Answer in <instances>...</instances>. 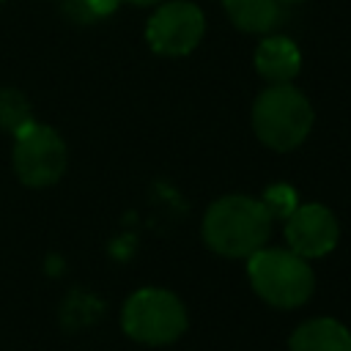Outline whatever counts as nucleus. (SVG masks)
<instances>
[{
	"mask_svg": "<svg viewBox=\"0 0 351 351\" xmlns=\"http://www.w3.org/2000/svg\"><path fill=\"white\" fill-rule=\"evenodd\" d=\"M121 0H63V14L74 22L90 25L104 16H110L118 8Z\"/></svg>",
	"mask_w": 351,
	"mask_h": 351,
	"instance_id": "nucleus-12",
	"label": "nucleus"
},
{
	"mask_svg": "<svg viewBox=\"0 0 351 351\" xmlns=\"http://www.w3.org/2000/svg\"><path fill=\"white\" fill-rule=\"evenodd\" d=\"M66 143L44 123L30 121L14 134V170L27 186H49L66 170Z\"/></svg>",
	"mask_w": 351,
	"mask_h": 351,
	"instance_id": "nucleus-5",
	"label": "nucleus"
},
{
	"mask_svg": "<svg viewBox=\"0 0 351 351\" xmlns=\"http://www.w3.org/2000/svg\"><path fill=\"white\" fill-rule=\"evenodd\" d=\"M206 33L203 11L189 0H170L159 5L145 22V41L156 55L181 58L189 55Z\"/></svg>",
	"mask_w": 351,
	"mask_h": 351,
	"instance_id": "nucleus-6",
	"label": "nucleus"
},
{
	"mask_svg": "<svg viewBox=\"0 0 351 351\" xmlns=\"http://www.w3.org/2000/svg\"><path fill=\"white\" fill-rule=\"evenodd\" d=\"M121 3H132V5H154L159 0H121Z\"/></svg>",
	"mask_w": 351,
	"mask_h": 351,
	"instance_id": "nucleus-14",
	"label": "nucleus"
},
{
	"mask_svg": "<svg viewBox=\"0 0 351 351\" xmlns=\"http://www.w3.org/2000/svg\"><path fill=\"white\" fill-rule=\"evenodd\" d=\"M280 3H302V0H280Z\"/></svg>",
	"mask_w": 351,
	"mask_h": 351,
	"instance_id": "nucleus-15",
	"label": "nucleus"
},
{
	"mask_svg": "<svg viewBox=\"0 0 351 351\" xmlns=\"http://www.w3.org/2000/svg\"><path fill=\"white\" fill-rule=\"evenodd\" d=\"M123 332L143 346H170L189 324L184 302L167 288H140L134 291L121 313Z\"/></svg>",
	"mask_w": 351,
	"mask_h": 351,
	"instance_id": "nucleus-4",
	"label": "nucleus"
},
{
	"mask_svg": "<svg viewBox=\"0 0 351 351\" xmlns=\"http://www.w3.org/2000/svg\"><path fill=\"white\" fill-rule=\"evenodd\" d=\"M288 351H351V332L335 318H310L293 329Z\"/></svg>",
	"mask_w": 351,
	"mask_h": 351,
	"instance_id": "nucleus-9",
	"label": "nucleus"
},
{
	"mask_svg": "<svg viewBox=\"0 0 351 351\" xmlns=\"http://www.w3.org/2000/svg\"><path fill=\"white\" fill-rule=\"evenodd\" d=\"M302 69V52L288 36H263L255 47V71L269 82H291Z\"/></svg>",
	"mask_w": 351,
	"mask_h": 351,
	"instance_id": "nucleus-8",
	"label": "nucleus"
},
{
	"mask_svg": "<svg viewBox=\"0 0 351 351\" xmlns=\"http://www.w3.org/2000/svg\"><path fill=\"white\" fill-rule=\"evenodd\" d=\"M0 3H5V0H0Z\"/></svg>",
	"mask_w": 351,
	"mask_h": 351,
	"instance_id": "nucleus-16",
	"label": "nucleus"
},
{
	"mask_svg": "<svg viewBox=\"0 0 351 351\" xmlns=\"http://www.w3.org/2000/svg\"><path fill=\"white\" fill-rule=\"evenodd\" d=\"M247 277L252 291L277 310H296L315 291V274L307 258L282 247L255 250L247 258Z\"/></svg>",
	"mask_w": 351,
	"mask_h": 351,
	"instance_id": "nucleus-3",
	"label": "nucleus"
},
{
	"mask_svg": "<svg viewBox=\"0 0 351 351\" xmlns=\"http://www.w3.org/2000/svg\"><path fill=\"white\" fill-rule=\"evenodd\" d=\"M285 241L288 250L302 258H324L337 247L340 225L335 214L321 203L296 206L285 219Z\"/></svg>",
	"mask_w": 351,
	"mask_h": 351,
	"instance_id": "nucleus-7",
	"label": "nucleus"
},
{
	"mask_svg": "<svg viewBox=\"0 0 351 351\" xmlns=\"http://www.w3.org/2000/svg\"><path fill=\"white\" fill-rule=\"evenodd\" d=\"M233 27L244 33H271L285 22V3L280 0H222Z\"/></svg>",
	"mask_w": 351,
	"mask_h": 351,
	"instance_id": "nucleus-10",
	"label": "nucleus"
},
{
	"mask_svg": "<svg viewBox=\"0 0 351 351\" xmlns=\"http://www.w3.org/2000/svg\"><path fill=\"white\" fill-rule=\"evenodd\" d=\"M313 121H315V112L310 99L291 82L269 85L255 96L252 132L271 151L299 148L307 140Z\"/></svg>",
	"mask_w": 351,
	"mask_h": 351,
	"instance_id": "nucleus-2",
	"label": "nucleus"
},
{
	"mask_svg": "<svg viewBox=\"0 0 351 351\" xmlns=\"http://www.w3.org/2000/svg\"><path fill=\"white\" fill-rule=\"evenodd\" d=\"M33 121V107L27 96L16 88H0V129L16 134Z\"/></svg>",
	"mask_w": 351,
	"mask_h": 351,
	"instance_id": "nucleus-11",
	"label": "nucleus"
},
{
	"mask_svg": "<svg viewBox=\"0 0 351 351\" xmlns=\"http://www.w3.org/2000/svg\"><path fill=\"white\" fill-rule=\"evenodd\" d=\"M261 203L266 206V211H269L271 219H285V217L299 206L296 189L288 186V184H271V186L263 192V200H261Z\"/></svg>",
	"mask_w": 351,
	"mask_h": 351,
	"instance_id": "nucleus-13",
	"label": "nucleus"
},
{
	"mask_svg": "<svg viewBox=\"0 0 351 351\" xmlns=\"http://www.w3.org/2000/svg\"><path fill=\"white\" fill-rule=\"evenodd\" d=\"M271 222L258 197L225 195L203 214V241L222 258H250L255 250L266 247Z\"/></svg>",
	"mask_w": 351,
	"mask_h": 351,
	"instance_id": "nucleus-1",
	"label": "nucleus"
}]
</instances>
